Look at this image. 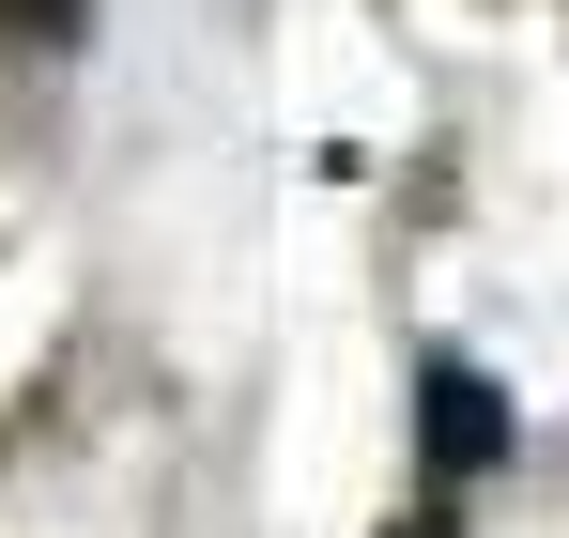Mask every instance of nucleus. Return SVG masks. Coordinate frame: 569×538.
Instances as JSON below:
<instances>
[{
  "mask_svg": "<svg viewBox=\"0 0 569 538\" xmlns=\"http://www.w3.org/2000/svg\"><path fill=\"white\" fill-rule=\"evenodd\" d=\"M508 447H523V416H508V385H492L477 355H431V369H416V524H431L447 492H477Z\"/></svg>",
  "mask_w": 569,
  "mask_h": 538,
  "instance_id": "1",
  "label": "nucleus"
},
{
  "mask_svg": "<svg viewBox=\"0 0 569 538\" xmlns=\"http://www.w3.org/2000/svg\"><path fill=\"white\" fill-rule=\"evenodd\" d=\"M78 16H93V0H0V31H16V47H78Z\"/></svg>",
  "mask_w": 569,
  "mask_h": 538,
  "instance_id": "2",
  "label": "nucleus"
}]
</instances>
